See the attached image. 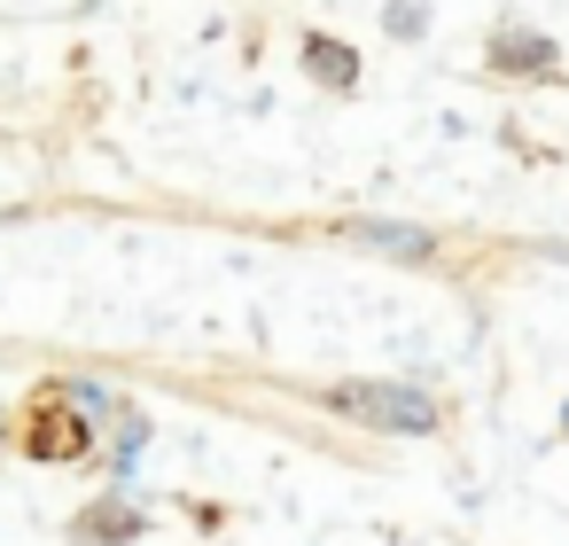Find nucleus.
Segmentation results:
<instances>
[{"mask_svg": "<svg viewBox=\"0 0 569 546\" xmlns=\"http://www.w3.org/2000/svg\"><path fill=\"white\" fill-rule=\"evenodd\" d=\"M351 242L390 250V258H429V250H437L429 235H413V227H398V219H359V227H351Z\"/></svg>", "mask_w": 569, "mask_h": 546, "instance_id": "nucleus-5", "label": "nucleus"}, {"mask_svg": "<svg viewBox=\"0 0 569 546\" xmlns=\"http://www.w3.org/2000/svg\"><path fill=\"white\" fill-rule=\"evenodd\" d=\"M0 429H9V414H0Z\"/></svg>", "mask_w": 569, "mask_h": 546, "instance_id": "nucleus-8", "label": "nucleus"}, {"mask_svg": "<svg viewBox=\"0 0 569 546\" xmlns=\"http://www.w3.org/2000/svg\"><path fill=\"white\" fill-rule=\"evenodd\" d=\"M79 453H87V414H63L48 398L40 421H32V460H79Z\"/></svg>", "mask_w": 569, "mask_h": 546, "instance_id": "nucleus-2", "label": "nucleus"}, {"mask_svg": "<svg viewBox=\"0 0 569 546\" xmlns=\"http://www.w3.org/2000/svg\"><path fill=\"white\" fill-rule=\"evenodd\" d=\"M305 71H312L320 87H336V95L359 87V56H351L343 40H305Z\"/></svg>", "mask_w": 569, "mask_h": 546, "instance_id": "nucleus-4", "label": "nucleus"}, {"mask_svg": "<svg viewBox=\"0 0 569 546\" xmlns=\"http://www.w3.org/2000/svg\"><path fill=\"white\" fill-rule=\"evenodd\" d=\"M133 530H141V523H133V515H126L118 499H110V507H94V515L79 523V538H94V546H126Z\"/></svg>", "mask_w": 569, "mask_h": 546, "instance_id": "nucleus-6", "label": "nucleus"}, {"mask_svg": "<svg viewBox=\"0 0 569 546\" xmlns=\"http://www.w3.org/2000/svg\"><path fill=\"white\" fill-rule=\"evenodd\" d=\"M561 429H569V414H561Z\"/></svg>", "mask_w": 569, "mask_h": 546, "instance_id": "nucleus-9", "label": "nucleus"}, {"mask_svg": "<svg viewBox=\"0 0 569 546\" xmlns=\"http://www.w3.org/2000/svg\"><path fill=\"white\" fill-rule=\"evenodd\" d=\"M421 24H429V17L413 9V0H398V9H390V32H398V40H421Z\"/></svg>", "mask_w": 569, "mask_h": 546, "instance_id": "nucleus-7", "label": "nucleus"}, {"mask_svg": "<svg viewBox=\"0 0 569 546\" xmlns=\"http://www.w3.org/2000/svg\"><path fill=\"white\" fill-rule=\"evenodd\" d=\"M328 406L351 414V421H367V429H398V437L437 429V398H421L413 383H336Z\"/></svg>", "mask_w": 569, "mask_h": 546, "instance_id": "nucleus-1", "label": "nucleus"}, {"mask_svg": "<svg viewBox=\"0 0 569 546\" xmlns=\"http://www.w3.org/2000/svg\"><path fill=\"white\" fill-rule=\"evenodd\" d=\"M491 63H499V71H553L561 48L538 40V32H499V40H491Z\"/></svg>", "mask_w": 569, "mask_h": 546, "instance_id": "nucleus-3", "label": "nucleus"}]
</instances>
